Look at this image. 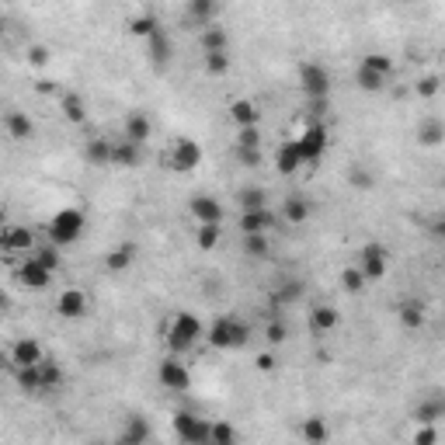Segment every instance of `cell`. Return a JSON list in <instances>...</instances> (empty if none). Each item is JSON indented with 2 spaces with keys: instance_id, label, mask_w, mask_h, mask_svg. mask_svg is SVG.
<instances>
[{
  "instance_id": "1",
  "label": "cell",
  "mask_w": 445,
  "mask_h": 445,
  "mask_svg": "<svg viewBox=\"0 0 445 445\" xmlns=\"http://www.w3.org/2000/svg\"><path fill=\"white\" fill-rule=\"evenodd\" d=\"M202 337H205V324L195 313H178V317L167 324V348H171L174 355L192 352Z\"/></svg>"
},
{
  "instance_id": "2",
  "label": "cell",
  "mask_w": 445,
  "mask_h": 445,
  "mask_svg": "<svg viewBox=\"0 0 445 445\" xmlns=\"http://www.w3.org/2000/svg\"><path fill=\"white\" fill-rule=\"evenodd\" d=\"M250 337L247 324H241L237 317H216L212 324L205 327V341L216 348V352H230V348H243Z\"/></svg>"
},
{
  "instance_id": "3",
  "label": "cell",
  "mask_w": 445,
  "mask_h": 445,
  "mask_svg": "<svg viewBox=\"0 0 445 445\" xmlns=\"http://www.w3.org/2000/svg\"><path fill=\"white\" fill-rule=\"evenodd\" d=\"M83 212L81 209H59L52 219H49V241L67 247V243H77L83 233Z\"/></svg>"
},
{
  "instance_id": "4",
  "label": "cell",
  "mask_w": 445,
  "mask_h": 445,
  "mask_svg": "<svg viewBox=\"0 0 445 445\" xmlns=\"http://www.w3.org/2000/svg\"><path fill=\"white\" fill-rule=\"evenodd\" d=\"M174 435L185 445H209L212 442V421L195 417L192 410H178L174 414Z\"/></svg>"
},
{
  "instance_id": "5",
  "label": "cell",
  "mask_w": 445,
  "mask_h": 445,
  "mask_svg": "<svg viewBox=\"0 0 445 445\" xmlns=\"http://www.w3.org/2000/svg\"><path fill=\"white\" fill-rule=\"evenodd\" d=\"M296 146H299L303 163H317L327 154V125L324 122H310V125L296 136Z\"/></svg>"
},
{
  "instance_id": "6",
  "label": "cell",
  "mask_w": 445,
  "mask_h": 445,
  "mask_svg": "<svg viewBox=\"0 0 445 445\" xmlns=\"http://www.w3.org/2000/svg\"><path fill=\"white\" fill-rule=\"evenodd\" d=\"M359 268H362L365 282H379L390 272V250L383 243H365L359 254Z\"/></svg>"
},
{
  "instance_id": "7",
  "label": "cell",
  "mask_w": 445,
  "mask_h": 445,
  "mask_svg": "<svg viewBox=\"0 0 445 445\" xmlns=\"http://www.w3.org/2000/svg\"><path fill=\"white\" fill-rule=\"evenodd\" d=\"M171 171H178V174H188V171H195L199 163H202V146L195 143V139H188V136H178L174 139V150H171Z\"/></svg>"
},
{
  "instance_id": "8",
  "label": "cell",
  "mask_w": 445,
  "mask_h": 445,
  "mask_svg": "<svg viewBox=\"0 0 445 445\" xmlns=\"http://www.w3.org/2000/svg\"><path fill=\"white\" fill-rule=\"evenodd\" d=\"M299 87L306 98H330V74L320 63H303L299 67Z\"/></svg>"
},
{
  "instance_id": "9",
  "label": "cell",
  "mask_w": 445,
  "mask_h": 445,
  "mask_svg": "<svg viewBox=\"0 0 445 445\" xmlns=\"http://www.w3.org/2000/svg\"><path fill=\"white\" fill-rule=\"evenodd\" d=\"M157 379H161V386H167V390H178V393L192 386V372L178 362L174 355L161 362V369H157Z\"/></svg>"
},
{
  "instance_id": "10",
  "label": "cell",
  "mask_w": 445,
  "mask_h": 445,
  "mask_svg": "<svg viewBox=\"0 0 445 445\" xmlns=\"http://www.w3.org/2000/svg\"><path fill=\"white\" fill-rule=\"evenodd\" d=\"M56 313H59L63 320H81L83 313H87V296H83V289H63V292L56 296Z\"/></svg>"
},
{
  "instance_id": "11",
  "label": "cell",
  "mask_w": 445,
  "mask_h": 445,
  "mask_svg": "<svg viewBox=\"0 0 445 445\" xmlns=\"http://www.w3.org/2000/svg\"><path fill=\"white\" fill-rule=\"evenodd\" d=\"M0 247L7 254H28V250H35V233L28 226H7L0 237Z\"/></svg>"
},
{
  "instance_id": "12",
  "label": "cell",
  "mask_w": 445,
  "mask_h": 445,
  "mask_svg": "<svg viewBox=\"0 0 445 445\" xmlns=\"http://www.w3.org/2000/svg\"><path fill=\"white\" fill-rule=\"evenodd\" d=\"M188 209H192L195 223H223V202H216V199H212V195H205V192L192 195Z\"/></svg>"
},
{
  "instance_id": "13",
  "label": "cell",
  "mask_w": 445,
  "mask_h": 445,
  "mask_svg": "<svg viewBox=\"0 0 445 445\" xmlns=\"http://www.w3.org/2000/svg\"><path fill=\"white\" fill-rule=\"evenodd\" d=\"M150 132H154V122L146 119L143 112H129V115H125V125H122V139H129V143L143 146V143L150 139Z\"/></svg>"
},
{
  "instance_id": "14",
  "label": "cell",
  "mask_w": 445,
  "mask_h": 445,
  "mask_svg": "<svg viewBox=\"0 0 445 445\" xmlns=\"http://www.w3.org/2000/svg\"><path fill=\"white\" fill-rule=\"evenodd\" d=\"M112 157H115V143L98 136V139H87L83 143V161L91 167H112Z\"/></svg>"
},
{
  "instance_id": "15",
  "label": "cell",
  "mask_w": 445,
  "mask_h": 445,
  "mask_svg": "<svg viewBox=\"0 0 445 445\" xmlns=\"http://www.w3.org/2000/svg\"><path fill=\"white\" fill-rule=\"evenodd\" d=\"M52 275H56V272H49L39 258H28V261L18 268V279H21V285H28V289H45Z\"/></svg>"
},
{
  "instance_id": "16",
  "label": "cell",
  "mask_w": 445,
  "mask_h": 445,
  "mask_svg": "<svg viewBox=\"0 0 445 445\" xmlns=\"http://www.w3.org/2000/svg\"><path fill=\"white\" fill-rule=\"evenodd\" d=\"M275 223H279V216L268 209H243L241 212V233H265Z\"/></svg>"
},
{
  "instance_id": "17",
  "label": "cell",
  "mask_w": 445,
  "mask_h": 445,
  "mask_svg": "<svg viewBox=\"0 0 445 445\" xmlns=\"http://www.w3.org/2000/svg\"><path fill=\"white\" fill-rule=\"evenodd\" d=\"M42 359H45V352H42L39 341H32V337H21V341H14V348H11L14 369H21V365H39Z\"/></svg>"
},
{
  "instance_id": "18",
  "label": "cell",
  "mask_w": 445,
  "mask_h": 445,
  "mask_svg": "<svg viewBox=\"0 0 445 445\" xmlns=\"http://www.w3.org/2000/svg\"><path fill=\"white\" fill-rule=\"evenodd\" d=\"M445 417V397H428V400H421L417 410H414V421L417 424H439Z\"/></svg>"
},
{
  "instance_id": "19",
  "label": "cell",
  "mask_w": 445,
  "mask_h": 445,
  "mask_svg": "<svg viewBox=\"0 0 445 445\" xmlns=\"http://www.w3.org/2000/svg\"><path fill=\"white\" fill-rule=\"evenodd\" d=\"M337 324H341V313L334 306H313V313H310V330L313 334H330Z\"/></svg>"
},
{
  "instance_id": "20",
  "label": "cell",
  "mask_w": 445,
  "mask_h": 445,
  "mask_svg": "<svg viewBox=\"0 0 445 445\" xmlns=\"http://www.w3.org/2000/svg\"><path fill=\"white\" fill-rule=\"evenodd\" d=\"M417 143L421 146H442L445 143V122L442 119H424L421 125H417Z\"/></svg>"
},
{
  "instance_id": "21",
  "label": "cell",
  "mask_w": 445,
  "mask_h": 445,
  "mask_svg": "<svg viewBox=\"0 0 445 445\" xmlns=\"http://www.w3.org/2000/svg\"><path fill=\"white\" fill-rule=\"evenodd\" d=\"M275 167H279V174H296V171L303 167V157H299L296 139H289V143L279 146V154H275Z\"/></svg>"
},
{
  "instance_id": "22",
  "label": "cell",
  "mask_w": 445,
  "mask_h": 445,
  "mask_svg": "<svg viewBox=\"0 0 445 445\" xmlns=\"http://www.w3.org/2000/svg\"><path fill=\"white\" fill-rule=\"evenodd\" d=\"M4 125H7V136H11V139H32V136H35V122L28 119L25 112H7Z\"/></svg>"
},
{
  "instance_id": "23",
  "label": "cell",
  "mask_w": 445,
  "mask_h": 445,
  "mask_svg": "<svg viewBox=\"0 0 445 445\" xmlns=\"http://www.w3.org/2000/svg\"><path fill=\"white\" fill-rule=\"evenodd\" d=\"M230 119L237 122V129H243V125H258V122H261V112H258V105H254V101L237 98V101L230 105Z\"/></svg>"
},
{
  "instance_id": "24",
  "label": "cell",
  "mask_w": 445,
  "mask_h": 445,
  "mask_svg": "<svg viewBox=\"0 0 445 445\" xmlns=\"http://www.w3.org/2000/svg\"><path fill=\"white\" fill-rule=\"evenodd\" d=\"M150 59H154V67L157 70H163L167 63H171V56H174V42L167 39L163 32H157V35H150Z\"/></svg>"
},
{
  "instance_id": "25",
  "label": "cell",
  "mask_w": 445,
  "mask_h": 445,
  "mask_svg": "<svg viewBox=\"0 0 445 445\" xmlns=\"http://www.w3.org/2000/svg\"><path fill=\"white\" fill-rule=\"evenodd\" d=\"M150 439H154V432H150V424L143 417H129L125 432L119 435L122 445H139V442H150Z\"/></svg>"
},
{
  "instance_id": "26",
  "label": "cell",
  "mask_w": 445,
  "mask_h": 445,
  "mask_svg": "<svg viewBox=\"0 0 445 445\" xmlns=\"http://www.w3.org/2000/svg\"><path fill=\"white\" fill-rule=\"evenodd\" d=\"M219 241H223V223H199L195 226V247L199 250H216Z\"/></svg>"
},
{
  "instance_id": "27",
  "label": "cell",
  "mask_w": 445,
  "mask_h": 445,
  "mask_svg": "<svg viewBox=\"0 0 445 445\" xmlns=\"http://www.w3.org/2000/svg\"><path fill=\"white\" fill-rule=\"evenodd\" d=\"M400 324H404V330H421L424 327V306L417 303V299H407V303H400Z\"/></svg>"
},
{
  "instance_id": "28",
  "label": "cell",
  "mask_w": 445,
  "mask_h": 445,
  "mask_svg": "<svg viewBox=\"0 0 445 445\" xmlns=\"http://www.w3.org/2000/svg\"><path fill=\"white\" fill-rule=\"evenodd\" d=\"M132 261H136V247H132V243H122V247H115V250L105 258V268H108V272H125V268H132Z\"/></svg>"
},
{
  "instance_id": "29",
  "label": "cell",
  "mask_w": 445,
  "mask_h": 445,
  "mask_svg": "<svg viewBox=\"0 0 445 445\" xmlns=\"http://www.w3.org/2000/svg\"><path fill=\"white\" fill-rule=\"evenodd\" d=\"M282 219H285V223H306V219H310V202H306L303 195H292V199H285Z\"/></svg>"
},
{
  "instance_id": "30",
  "label": "cell",
  "mask_w": 445,
  "mask_h": 445,
  "mask_svg": "<svg viewBox=\"0 0 445 445\" xmlns=\"http://www.w3.org/2000/svg\"><path fill=\"white\" fill-rule=\"evenodd\" d=\"M390 81V77H383V74H376V70H369V67H362L359 63V70H355V83L362 87L365 94H379L383 91V83Z\"/></svg>"
},
{
  "instance_id": "31",
  "label": "cell",
  "mask_w": 445,
  "mask_h": 445,
  "mask_svg": "<svg viewBox=\"0 0 445 445\" xmlns=\"http://www.w3.org/2000/svg\"><path fill=\"white\" fill-rule=\"evenodd\" d=\"M59 108H63L67 122H74V125H83V119H87V108H83V98H81V94H63Z\"/></svg>"
},
{
  "instance_id": "32",
  "label": "cell",
  "mask_w": 445,
  "mask_h": 445,
  "mask_svg": "<svg viewBox=\"0 0 445 445\" xmlns=\"http://www.w3.org/2000/svg\"><path fill=\"white\" fill-rule=\"evenodd\" d=\"M139 163V146L129 143V139H119L115 143V157H112V167H136Z\"/></svg>"
},
{
  "instance_id": "33",
  "label": "cell",
  "mask_w": 445,
  "mask_h": 445,
  "mask_svg": "<svg viewBox=\"0 0 445 445\" xmlns=\"http://www.w3.org/2000/svg\"><path fill=\"white\" fill-rule=\"evenodd\" d=\"M299 435H303L306 442H327V439H330V428H327L324 417H306L303 428H299Z\"/></svg>"
},
{
  "instance_id": "34",
  "label": "cell",
  "mask_w": 445,
  "mask_h": 445,
  "mask_svg": "<svg viewBox=\"0 0 445 445\" xmlns=\"http://www.w3.org/2000/svg\"><path fill=\"white\" fill-rule=\"evenodd\" d=\"M212 14H216V0H188V18L195 25H212Z\"/></svg>"
},
{
  "instance_id": "35",
  "label": "cell",
  "mask_w": 445,
  "mask_h": 445,
  "mask_svg": "<svg viewBox=\"0 0 445 445\" xmlns=\"http://www.w3.org/2000/svg\"><path fill=\"white\" fill-rule=\"evenodd\" d=\"M226 45H230L226 28H219V25H205L202 28V49L205 52H216V49H226Z\"/></svg>"
},
{
  "instance_id": "36",
  "label": "cell",
  "mask_w": 445,
  "mask_h": 445,
  "mask_svg": "<svg viewBox=\"0 0 445 445\" xmlns=\"http://www.w3.org/2000/svg\"><path fill=\"white\" fill-rule=\"evenodd\" d=\"M18 386L25 390V393H39L42 390V372H39V365H21L18 372Z\"/></svg>"
},
{
  "instance_id": "37",
  "label": "cell",
  "mask_w": 445,
  "mask_h": 445,
  "mask_svg": "<svg viewBox=\"0 0 445 445\" xmlns=\"http://www.w3.org/2000/svg\"><path fill=\"white\" fill-rule=\"evenodd\" d=\"M226 70H230V56H226V49L205 52V74H209V77H223Z\"/></svg>"
},
{
  "instance_id": "38",
  "label": "cell",
  "mask_w": 445,
  "mask_h": 445,
  "mask_svg": "<svg viewBox=\"0 0 445 445\" xmlns=\"http://www.w3.org/2000/svg\"><path fill=\"white\" fill-rule=\"evenodd\" d=\"M299 296H303V285L299 282H282L272 292V306H289V303H296Z\"/></svg>"
},
{
  "instance_id": "39",
  "label": "cell",
  "mask_w": 445,
  "mask_h": 445,
  "mask_svg": "<svg viewBox=\"0 0 445 445\" xmlns=\"http://www.w3.org/2000/svg\"><path fill=\"white\" fill-rule=\"evenodd\" d=\"M161 28H157V21L150 18V14H139V18H132L129 21V35H136V39H150V35H157Z\"/></svg>"
},
{
  "instance_id": "40",
  "label": "cell",
  "mask_w": 445,
  "mask_h": 445,
  "mask_svg": "<svg viewBox=\"0 0 445 445\" xmlns=\"http://www.w3.org/2000/svg\"><path fill=\"white\" fill-rule=\"evenodd\" d=\"M241 247L247 258H265V254H268V237H265V233H243Z\"/></svg>"
},
{
  "instance_id": "41",
  "label": "cell",
  "mask_w": 445,
  "mask_h": 445,
  "mask_svg": "<svg viewBox=\"0 0 445 445\" xmlns=\"http://www.w3.org/2000/svg\"><path fill=\"white\" fill-rule=\"evenodd\" d=\"M341 285H345V292H352V296H359L365 289V275H362V268L359 265H352V268H345L341 272Z\"/></svg>"
},
{
  "instance_id": "42",
  "label": "cell",
  "mask_w": 445,
  "mask_h": 445,
  "mask_svg": "<svg viewBox=\"0 0 445 445\" xmlns=\"http://www.w3.org/2000/svg\"><path fill=\"white\" fill-rule=\"evenodd\" d=\"M362 67L376 70V74H383V77H393V59L383 56V52H369V56H362Z\"/></svg>"
},
{
  "instance_id": "43",
  "label": "cell",
  "mask_w": 445,
  "mask_h": 445,
  "mask_svg": "<svg viewBox=\"0 0 445 445\" xmlns=\"http://www.w3.org/2000/svg\"><path fill=\"white\" fill-rule=\"evenodd\" d=\"M39 372H42V390H56L59 383H63V372H59V365L56 362H39Z\"/></svg>"
},
{
  "instance_id": "44",
  "label": "cell",
  "mask_w": 445,
  "mask_h": 445,
  "mask_svg": "<svg viewBox=\"0 0 445 445\" xmlns=\"http://www.w3.org/2000/svg\"><path fill=\"white\" fill-rule=\"evenodd\" d=\"M59 243H45V247H35V258H39L42 265L49 268V272H59V265H63V258H59V250H56Z\"/></svg>"
},
{
  "instance_id": "45",
  "label": "cell",
  "mask_w": 445,
  "mask_h": 445,
  "mask_svg": "<svg viewBox=\"0 0 445 445\" xmlns=\"http://www.w3.org/2000/svg\"><path fill=\"white\" fill-rule=\"evenodd\" d=\"M414 91H417V98H424V101H428V98H435V94L442 91V77H435V74H424L421 81L414 83Z\"/></svg>"
},
{
  "instance_id": "46",
  "label": "cell",
  "mask_w": 445,
  "mask_h": 445,
  "mask_svg": "<svg viewBox=\"0 0 445 445\" xmlns=\"http://www.w3.org/2000/svg\"><path fill=\"white\" fill-rule=\"evenodd\" d=\"M237 442V432H233V424H226V421H216L212 424V445H233Z\"/></svg>"
},
{
  "instance_id": "47",
  "label": "cell",
  "mask_w": 445,
  "mask_h": 445,
  "mask_svg": "<svg viewBox=\"0 0 445 445\" xmlns=\"http://www.w3.org/2000/svg\"><path fill=\"white\" fill-rule=\"evenodd\" d=\"M348 185H352V188H359V192H369V188L376 185V178H372L365 167H352V171H348Z\"/></svg>"
},
{
  "instance_id": "48",
  "label": "cell",
  "mask_w": 445,
  "mask_h": 445,
  "mask_svg": "<svg viewBox=\"0 0 445 445\" xmlns=\"http://www.w3.org/2000/svg\"><path fill=\"white\" fill-rule=\"evenodd\" d=\"M241 209H265V192L261 188H241Z\"/></svg>"
},
{
  "instance_id": "49",
  "label": "cell",
  "mask_w": 445,
  "mask_h": 445,
  "mask_svg": "<svg viewBox=\"0 0 445 445\" xmlns=\"http://www.w3.org/2000/svg\"><path fill=\"white\" fill-rule=\"evenodd\" d=\"M327 112H330V101H327V98H306V115L313 122H320Z\"/></svg>"
},
{
  "instance_id": "50",
  "label": "cell",
  "mask_w": 445,
  "mask_h": 445,
  "mask_svg": "<svg viewBox=\"0 0 445 445\" xmlns=\"http://www.w3.org/2000/svg\"><path fill=\"white\" fill-rule=\"evenodd\" d=\"M237 146H261V129L258 125H243L237 132Z\"/></svg>"
},
{
  "instance_id": "51",
  "label": "cell",
  "mask_w": 445,
  "mask_h": 445,
  "mask_svg": "<svg viewBox=\"0 0 445 445\" xmlns=\"http://www.w3.org/2000/svg\"><path fill=\"white\" fill-rule=\"evenodd\" d=\"M285 337H289V330H285L282 320H272V324L265 327V341H268V345H282Z\"/></svg>"
},
{
  "instance_id": "52",
  "label": "cell",
  "mask_w": 445,
  "mask_h": 445,
  "mask_svg": "<svg viewBox=\"0 0 445 445\" xmlns=\"http://www.w3.org/2000/svg\"><path fill=\"white\" fill-rule=\"evenodd\" d=\"M237 161L243 167H258L261 163V146H237Z\"/></svg>"
},
{
  "instance_id": "53",
  "label": "cell",
  "mask_w": 445,
  "mask_h": 445,
  "mask_svg": "<svg viewBox=\"0 0 445 445\" xmlns=\"http://www.w3.org/2000/svg\"><path fill=\"white\" fill-rule=\"evenodd\" d=\"M414 442L417 445H435L439 442V428H435V424H421V428L414 432Z\"/></svg>"
},
{
  "instance_id": "54",
  "label": "cell",
  "mask_w": 445,
  "mask_h": 445,
  "mask_svg": "<svg viewBox=\"0 0 445 445\" xmlns=\"http://www.w3.org/2000/svg\"><path fill=\"white\" fill-rule=\"evenodd\" d=\"M28 63L32 67H49V49L45 45H28Z\"/></svg>"
},
{
  "instance_id": "55",
  "label": "cell",
  "mask_w": 445,
  "mask_h": 445,
  "mask_svg": "<svg viewBox=\"0 0 445 445\" xmlns=\"http://www.w3.org/2000/svg\"><path fill=\"white\" fill-rule=\"evenodd\" d=\"M254 365H258L261 372H275V369H279V359H275L272 352H261V355L254 359Z\"/></svg>"
},
{
  "instance_id": "56",
  "label": "cell",
  "mask_w": 445,
  "mask_h": 445,
  "mask_svg": "<svg viewBox=\"0 0 445 445\" xmlns=\"http://www.w3.org/2000/svg\"><path fill=\"white\" fill-rule=\"evenodd\" d=\"M432 233H435V237H442V241H445V216H439V219L432 223Z\"/></svg>"
},
{
  "instance_id": "57",
  "label": "cell",
  "mask_w": 445,
  "mask_h": 445,
  "mask_svg": "<svg viewBox=\"0 0 445 445\" xmlns=\"http://www.w3.org/2000/svg\"><path fill=\"white\" fill-rule=\"evenodd\" d=\"M35 91H39V94H56V83H52V81H39V83H35Z\"/></svg>"
},
{
  "instance_id": "58",
  "label": "cell",
  "mask_w": 445,
  "mask_h": 445,
  "mask_svg": "<svg viewBox=\"0 0 445 445\" xmlns=\"http://www.w3.org/2000/svg\"><path fill=\"white\" fill-rule=\"evenodd\" d=\"M404 4H424V0H404Z\"/></svg>"
}]
</instances>
